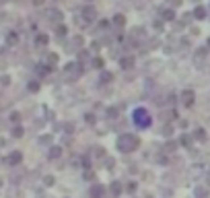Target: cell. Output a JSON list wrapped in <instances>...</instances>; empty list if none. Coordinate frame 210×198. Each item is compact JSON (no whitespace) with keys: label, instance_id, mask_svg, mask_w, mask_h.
I'll use <instances>...</instances> for the list:
<instances>
[{"label":"cell","instance_id":"cell-3","mask_svg":"<svg viewBox=\"0 0 210 198\" xmlns=\"http://www.w3.org/2000/svg\"><path fill=\"white\" fill-rule=\"evenodd\" d=\"M83 15H85L87 21H93V19H95V8H93V6H87L85 11H83Z\"/></svg>","mask_w":210,"mask_h":198},{"label":"cell","instance_id":"cell-11","mask_svg":"<svg viewBox=\"0 0 210 198\" xmlns=\"http://www.w3.org/2000/svg\"><path fill=\"white\" fill-rule=\"evenodd\" d=\"M165 19L171 21V19H173V13H171V11H167V13H165Z\"/></svg>","mask_w":210,"mask_h":198},{"label":"cell","instance_id":"cell-4","mask_svg":"<svg viewBox=\"0 0 210 198\" xmlns=\"http://www.w3.org/2000/svg\"><path fill=\"white\" fill-rule=\"evenodd\" d=\"M192 97H194L192 91H183V103H186V105H192Z\"/></svg>","mask_w":210,"mask_h":198},{"label":"cell","instance_id":"cell-7","mask_svg":"<svg viewBox=\"0 0 210 198\" xmlns=\"http://www.w3.org/2000/svg\"><path fill=\"white\" fill-rule=\"evenodd\" d=\"M8 161H11V163H19L21 161V153H13L11 157H8Z\"/></svg>","mask_w":210,"mask_h":198},{"label":"cell","instance_id":"cell-15","mask_svg":"<svg viewBox=\"0 0 210 198\" xmlns=\"http://www.w3.org/2000/svg\"><path fill=\"white\" fill-rule=\"evenodd\" d=\"M33 2H35V4H41V2H43V0H33Z\"/></svg>","mask_w":210,"mask_h":198},{"label":"cell","instance_id":"cell-1","mask_svg":"<svg viewBox=\"0 0 210 198\" xmlns=\"http://www.w3.org/2000/svg\"><path fill=\"white\" fill-rule=\"evenodd\" d=\"M138 138L134 134H124V136H120V140H118V149L120 151H134L138 149Z\"/></svg>","mask_w":210,"mask_h":198},{"label":"cell","instance_id":"cell-5","mask_svg":"<svg viewBox=\"0 0 210 198\" xmlns=\"http://www.w3.org/2000/svg\"><path fill=\"white\" fill-rule=\"evenodd\" d=\"M60 153H62V149H60V147H54V149L50 151V157H52V159H56V157H60Z\"/></svg>","mask_w":210,"mask_h":198},{"label":"cell","instance_id":"cell-8","mask_svg":"<svg viewBox=\"0 0 210 198\" xmlns=\"http://www.w3.org/2000/svg\"><path fill=\"white\" fill-rule=\"evenodd\" d=\"M204 15H206V11H204L202 6H198L196 8V17H198V19H204Z\"/></svg>","mask_w":210,"mask_h":198},{"label":"cell","instance_id":"cell-2","mask_svg":"<svg viewBox=\"0 0 210 198\" xmlns=\"http://www.w3.org/2000/svg\"><path fill=\"white\" fill-rule=\"evenodd\" d=\"M134 120H136L138 126H148V124H151V118H148V111L146 109H136Z\"/></svg>","mask_w":210,"mask_h":198},{"label":"cell","instance_id":"cell-6","mask_svg":"<svg viewBox=\"0 0 210 198\" xmlns=\"http://www.w3.org/2000/svg\"><path fill=\"white\" fill-rule=\"evenodd\" d=\"M132 64H134L132 58H124V60H122V66H124V68H132Z\"/></svg>","mask_w":210,"mask_h":198},{"label":"cell","instance_id":"cell-13","mask_svg":"<svg viewBox=\"0 0 210 198\" xmlns=\"http://www.w3.org/2000/svg\"><path fill=\"white\" fill-rule=\"evenodd\" d=\"M202 132H204V130H196V136H198V138H200V140H202V138H204V134H202Z\"/></svg>","mask_w":210,"mask_h":198},{"label":"cell","instance_id":"cell-12","mask_svg":"<svg viewBox=\"0 0 210 198\" xmlns=\"http://www.w3.org/2000/svg\"><path fill=\"white\" fill-rule=\"evenodd\" d=\"M23 134V128H15V136H21Z\"/></svg>","mask_w":210,"mask_h":198},{"label":"cell","instance_id":"cell-10","mask_svg":"<svg viewBox=\"0 0 210 198\" xmlns=\"http://www.w3.org/2000/svg\"><path fill=\"white\" fill-rule=\"evenodd\" d=\"M116 23H118V25H124V17H122V15H116Z\"/></svg>","mask_w":210,"mask_h":198},{"label":"cell","instance_id":"cell-9","mask_svg":"<svg viewBox=\"0 0 210 198\" xmlns=\"http://www.w3.org/2000/svg\"><path fill=\"white\" fill-rule=\"evenodd\" d=\"M37 44H39V46L48 44V37H46V35H39V37H37Z\"/></svg>","mask_w":210,"mask_h":198},{"label":"cell","instance_id":"cell-14","mask_svg":"<svg viewBox=\"0 0 210 198\" xmlns=\"http://www.w3.org/2000/svg\"><path fill=\"white\" fill-rule=\"evenodd\" d=\"M179 2H181V0H171V4H173V6H175V4H179Z\"/></svg>","mask_w":210,"mask_h":198}]
</instances>
